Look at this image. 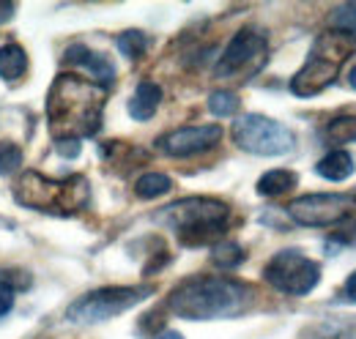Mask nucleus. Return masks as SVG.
Segmentation results:
<instances>
[{"instance_id": "39448f33", "label": "nucleus", "mask_w": 356, "mask_h": 339, "mask_svg": "<svg viewBox=\"0 0 356 339\" xmlns=\"http://www.w3.org/2000/svg\"><path fill=\"white\" fill-rule=\"evenodd\" d=\"M17 203L33 208V211L55 213V216H69L77 213L88 203L90 186L83 175H69L63 181H49L42 172L28 170L19 175L14 186Z\"/></svg>"}, {"instance_id": "f3484780", "label": "nucleus", "mask_w": 356, "mask_h": 339, "mask_svg": "<svg viewBox=\"0 0 356 339\" xmlns=\"http://www.w3.org/2000/svg\"><path fill=\"white\" fill-rule=\"evenodd\" d=\"M321 137L332 145H346V142H356V115H343V118H334L329 121Z\"/></svg>"}, {"instance_id": "f257e3e1", "label": "nucleus", "mask_w": 356, "mask_h": 339, "mask_svg": "<svg viewBox=\"0 0 356 339\" xmlns=\"http://www.w3.org/2000/svg\"><path fill=\"white\" fill-rule=\"evenodd\" d=\"M104 101V85L80 80L74 74H60L47 96V115L55 140H80L96 134L102 126Z\"/></svg>"}, {"instance_id": "c85d7f7f", "label": "nucleus", "mask_w": 356, "mask_h": 339, "mask_svg": "<svg viewBox=\"0 0 356 339\" xmlns=\"http://www.w3.org/2000/svg\"><path fill=\"white\" fill-rule=\"evenodd\" d=\"M348 83H351V88L356 90V69L351 72V74H348Z\"/></svg>"}, {"instance_id": "5701e85b", "label": "nucleus", "mask_w": 356, "mask_h": 339, "mask_svg": "<svg viewBox=\"0 0 356 339\" xmlns=\"http://www.w3.org/2000/svg\"><path fill=\"white\" fill-rule=\"evenodd\" d=\"M22 165V151L17 145H0V175H8Z\"/></svg>"}, {"instance_id": "aec40b11", "label": "nucleus", "mask_w": 356, "mask_h": 339, "mask_svg": "<svg viewBox=\"0 0 356 339\" xmlns=\"http://www.w3.org/2000/svg\"><path fill=\"white\" fill-rule=\"evenodd\" d=\"M209 110L214 115H220V118H227V115H233L238 110V96L230 93V90H217V93L209 96Z\"/></svg>"}, {"instance_id": "a211bd4d", "label": "nucleus", "mask_w": 356, "mask_h": 339, "mask_svg": "<svg viewBox=\"0 0 356 339\" xmlns=\"http://www.w3.org/2000/svg\"><path fill=\"white\" fill-rule=\"evenodd\" d=\"M170 178L165 175V172H145V175H140V181L134 183V192L143 197V200H154V197H159V195H165V192H170Z\"/></svg>"}, {"instance_id": "f03ea898", "label": "nucleus", "mask_w": 356, "mask_h": 339, "mask_svg": "<svg viewBox=\"0 0 356 339\" xmlns=\"http://www.w3.org/2000/svg\"><path fill=\"white\" fill-rule=\"evenodd\" d=\"M250 298H252L250 288L241 282L200 276L178 285L168 296V309L186 320H214L244 312Z\"/></svg>"}, {"instance_id": "a878e982", "label": "nucleus", "mask_w": 356, "mask_h": 339, "mask_svg": "<svg viewBox=\"0 0 356 339\" xmlns=\"http://www.w3.org/2000/svg\"><path fill=\"white\" fill-rule=\"evenodd\" d=\"M11 17H14V3L0 0V25H3V22H8Z\"/></svg>"}, {"instance_id": "0eeeda50", "label": "nucleus", "mask_w": 356, "mask_h": 339, "mask_svg": "<svg viewBox=\"0 0 356 339\" xmlns=\"http://www.w3.org/2000/svg\"><path fill=\"white\" fill-rule=\"evenodd\" d=\"M264 279L288 296H307L321 279V265L299 249H282L268 260Z\"/></svg>"}, {"instance_id": "412c9836", "label": "nucleus", "mask_w": 356, "mask_h": 339, "mask_svg": "<svg viewBox=\"0 0 356 339\" xmlns=\"http://www.w3.org/2000/svg\"><path fill=\"white\" fill-rule=\"evenodd\" d=\"M118 49L129 58V60H137L143 52H145V36L140 31H127L118 36Z\"/></svg>"}, {"instance_id": "7ed1b4c3", "label": "nucleus", "mask_w": 356, "mask_h": 339, "mask_svg": "<svg viewBox=\"0 0 356 339\" xmlns=\"http://www.w3.org/2000/svg\"><path fill=\"white\" fill-rule=\"evenodd\" d=\"M356 52V36L343 31V28H329L323 31L315 44H312L310 55L305 60V66L299 69V74L291 80L293 96L310 99L315 93H321L326 85L337 80L340 69L348 63V58Z\"/></svg>"}, {"instance_id": "9b49d317", "label": "nucleus", "mask_w": 356, "mask_h": 339, "mask_svg": "<svg viewBox=\"0 0 356 339\" xmlns=\"http://www.w3.org/2000/svg\"><path fill=\"white\" fill-rule=\"evenodd\" d=\"M222 140V126L206 124V126H184L176 131H168L156 140V148L168 156H192L214 148Z\"/></svg>"}, {"instance_id": "20e7f679", "label": "nucleus", "mask_w": 356, "mask_h": 339, "mask_svg": "<svg viewBox=\"0 0 356 339\" xmlns=\"http://www.w3.org/2000/svg\"><path fill=\"white\" fill-rule=\"evenodd\" d=\"M156 222L170 227L184 247H200L222 235L230 222V208L214 197H189L156 211Z\"/></svg>"}, {"instance_id": "f8f14e48", "label": "nucleus", "mask_w": 356, "mask_h": 339, "mask_svg": "<svg viewBox=\"0 0 356 339\" xmlns=\"http://www.w3.org/2000/svg\"><path fill=\"white\" fill-rule=\"evenodd\" d=\"M63 60L72 63V66H83V69H88L90 74L96 77V83H102V85H110L113 80H115V69H113V63H110L104 55H99V52L88 49L86 44H74V47H69L66 55H63Z\"/></svg>"}, {"instance_id": "cd10ccee", "label": "nucleus", "mask_w": 356, "mask_h": 339, "mask_svg": "<svg viewBox=\"0 0 356 339\" xmlns=\"http://www.w3.org/2000/svg\"><path fill=\"white\" fill-rule=\"evenodd\" d=\"M156 339H184V337H181L178 331H162V334H159Z\"/></svg>"}, {"instance_id": "dca6fc26", "label": "nucleus", "mask_w": 356, "mask_h": 339, "mask_svg": "<svg viewBox=\"0 0 356 339\" xmlns=\"http://www.w3.org/2000/svg\"><path fill=\"white\" fill-rule=\"evenodd\" d=\"M296 172L293 170H268L264 172V178L258 181V195L261 197H280L288 195L296 186Z\"/></svg>"}, {"instance_id": "9d476101", "label": "nucleus", "mask_w": 356, "mask_h": 339, "mask_svg": "<svg viewBox=\"0 0 356 339\" xmlns=\"http://www.w3.org/2000/svg\"><path fill=\"white\" fill-rule=\"evenodd\" d=\"M266 39L255 31V28H241L236 36H233V42L227 44V49L222 52V58H220V63H217V69H214V74L225 80V77H236V74H252V72H258L261 66H264V60H266Z\"/></svg>"}, {"instance_id": "1a4fd4ad", "label": "nucleus", "mask_w": 356, "mask_h": 339, "mask_svg": "<svg viewBox=\"0 0 356 339\" xmlns=\"http://www.w3.org/2000/svg\"><path fill=\"white\" fill-rule=\"evenodd\" d=\"M288 213L293 222L305 227H329L334 222H343L356 213V195H340V192H315L296 197Z\"/></svg>"}, {"instance_id": "4be33fe9", "label": "nucleus", "mask_w": 356, "mask_h": 339, "mask_svg": "<svg viewBox=\"0 0 356 339\" xmlns=\"http://www.w3.org/2000/svg\"><path fill=\"white\" fill-rule=\"evenodd\" d=\"M332 22H334V28H343V31H348V33L356 36V3H343V6H337V8L332 11Z\"/></svg>"}, {"instance_id": "423d86ee", "label": "nucleus", "mask_w": 356, "mask_h": 339, "mask_svg": "<svg viewBox=\"0 0 356 339\" xmlns=\"http://www.w3.org/2000/svg\"><path fill=\"white\" fill-rule=\"evenodd\" d=\"M233 142L255 156H282L296 148V137L280 121H271L266 115H241L233 124Z\"/></svg>"}, {"instance_id": "2eb2a0df", "label": "nucleus", "mask_w": 356, "mask_h": 339, "mask_svg": "<svg viewBox=\"0 0 356 339\" xmlns=\"http://www.w3.org/2000/svg\"><path fill=\"white\" fill-rule=\"evenodd\" d=\"M28 72V55L19 44H6L0 47V77L6 83H17Z\"/></svg>"}, {"instance_id": "6e6552de", "label": "nucleus", "mask_w": 356, "mask_h": 339, "mask_svg": "<svg viewBox=\"0 0 356 339\" xmlns=\"http://www.w3.org/2000/svg\"><path fill=\"white\" fill-rule=\"evenodd\" d=\"M148 296H151V288H102V290H93L86 298H80L77 304H72L66 317L80 326H93V323L110 320V317L132 309L134 304H140Z\"/></svg>"}, {"instance_id": "ddd939ff", "label": "nucleus", "mask_w": 356, "mask_h": 339, "mask_svg": "<svg viewBox=\"0 0 356 339\" xmlns=\"http://www.w3.org/2000/svg\"><path fill=\"white\" fill-rule=\"evenodd\" d=\"M162 101V88L156 83H140L129 99V115L134 121H148Z\"/></svg>"}, {"instance_id": "b1692460", "label": "nucleus", "mask_w": 356, "mask_h": 339, "mask_svg": "<svg viewBox=\"0 0 356 339\" xmlns=\"http://www.w3.org/2000/svg\"><path fill=\"white\" fill-rule=\"evenodd\" d=\"M55 148H58L60 156L74 159V156L80 154V140H55Z\"/></svg>"}, {"instance_id": "393cba45", "label": "nucleus", "mask_w": 356, "mask_h": 339, "mask_svg": "<svg viewBox=\"0 0 356 339\" xmlns=\"http://www.w3.org/2000/svg\"><path fill=\"white\" fill-rule=\"evenodd\" d=\"M11 306H14V290H11L6 282H0V317L8 315Z\"/></svg>"}, {"instance_id": "4468645a", "label": "nucleus", "mask_w": 356, "mask_h": 339, "mask_svg": "<svg viewBox=\"0 0 356 339\" xmlns=\"http://www.w3.org/2000/svg\"><path fill=\"white\" fill-rule=\"evenodd\" d=\"M315 172L326 181H346L351 178L354 172V156L348 151H329L318 165H315Z\"/></svg>"}, {"instance_id": "bb28decb", "label": "nucleus", "mask_w": 356, "mask_h": 339, "mask_svg": "<svg viewBox=\"0 0 356 339\" xmlns=\"http://www.w3.org/2000/svg\"><path fill=\"white\" fill-rule=\"evenodd\" d=\"M343 290H346V298H348V301H356V271L346 279V288H343Z\"/></svg>"}, {"instance_id": "6ab92c4d", "label": "nucleus", "mask_w": 356, "mask_h": 339, "mask_svg": "<svg viewBox=\"0 0 356 339\" xmlns=\"http://www.w3.org/2000/svg\"><path fill=\"white\" fill-rule=\"evenodd\" d=\"M211 260L220 265V268H236L244 263V249L236 244V241H220L214 244L211 249Z\"/></svg>"}]
</instances>
